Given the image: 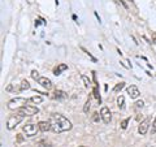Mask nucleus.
<instances>
[{
  "mask_svg": "<svg viewBox=\"0 0 156 147\" xmlns=\"http://www.w3.org/2000/svg\"><path fill=\"white\" fill-rule=\"evenodd\" d=\"M51 122V130L53 133H64L72 129V122L60 113H53L50 117Z\"/></svg>",
  "mask_w": 156,
  "mask_h": 147,
  "instance_id": "obj_1",
  "label": "nucleus"
},
{
  "mask_svg": "<svg viewBox=\"0 0 156 147\" xmlns=\"http://www.w3.org/2000/svg\"><path fill=\"white\" fill-rule=\"evenodd\" d=\"M23 117H25V115H22L21 112H17V113H14V115H11L7 120V129L13 130L20 122L23 120Z\"/></svg>",
  "mask_w": 156,
  "mask_h": 147,
  "instance_id": "obj_2",
  "label": "nucleus"
},
{
  "mask_svg": "<svg viewBox=\"0 0 156 147\" xmlns=\"http://www.w3.org/2000/svg\"><path fill=\"white\" fill-rule=\"evenodd\" d=\"M27 102H30V99H26V98H20V96L14 98V99L8 102V108L12 109V111H14V109L18 111L20 108H22L23 106H26Z\"/></svg>",
  "mask_w": 156,
  "mask_h": 147,
  "instance_id": "obj_3",
  "label": "nucleus"
},
{
  "mask_svg": "<svg viewBox=\"0 0 156 147\" xmlns=\"http://www.w3.org/2000/svg\"><path fill=\"white\" fill-rule=\"evenodd\" d=\"M18 112H21L22 115H25V116H34V115H38L39 113V109H38V107L35 106H23L22 108H20Z\"/></svg>",
  "mask_w": 156,
  "mask_h": 147,
  "instance_id": "obj_4",
  "label": "nucleus"
},
{
  "mask_svg": "<svg viewBox=\"0 0 156 147\" xmlns=\"http://www.w3.org/2000/svg\"><path fill=\"white\" fill-rule=\"evenodd\" d=\"M23 133H25L27 137H33V135H35L38 133V130H39V126L35 125V124H26V125H23Z\"/></svg>",
  "mask_w": 156,
  "mask_h": 147,
  "instance_id": "obj_5",
  "label": "nucleus"
},
{
  "mask_svg": "<svg viewBox=\"0 0 156 147\" xmlns=\"http://www.w3.org/2000/svg\"><path fill=\"white\" fill-rule=\"evenodd\" d=\"M100 116H101V120H103L104 124H109L111 120H112V113L108 107H101L100 109Z\"/></svg>",
  "mask_w": 156,
  "mask_h": 147,
  "instance_id": "obj_6",
  "label": "nucleus"
},
{
  "mask_svg": "<svg viewBox=\"0 0 156 147\" xmlns=\"http://www.w3.org/2000/svg\"><path fill=\"white\" fill-rule=\"evenodd\" d=\"M148 128H150V119H144L142 122H140V125L138 126V133H139L140 135L147 134Z\"/></svg>",
  "mask_w": 156,
  "mask_h": 147,
  "instance_id": "obj_7",
  "label": "nucleus"
},
{
  "mask_svg": "<svg viewBox=\"0 0 156 147\" xmlns=\"http://www.w3.org/2000/svg\"><path fill=\"white\" fill-rule=\"evenodd\" d=\"M126 91H128V94L131 99H136V98H139V95H140V91L135 85H130L128 89H126Z\"/></svg>",
  "mask_w": 156,
  "mask_h": 147,
  "instance_id": "obj_8",
  "label": "nucleus"
},
{
  "mask_svg": "<svg viewBox=\"0 0 156 147\" xmlns=\"http://www.w3.org/2000/svg\"><path fill=\"white\" fill-rule=\"evenodd\" d=\"M39 85H41L42 87H44L46 90H50V89H52V82H51V80L50 78H47V77H41L39 80L37 81Z\"/></svg>",
  "mask_w": 156,
  "mask_h": 147,
  "instance_id": "obj_9",
  "label": "nucleus"
},
{
  "mask_svg": "<svg viewBox=\"0 0 156 147\" xmlns=\"http://www.w3.org/2000/svg\"><path fill=\"white\" fill-rule=\"evenodd\" d=\"M38 126H39V130L43 131V133H47L48 130H51V122H50V120H48V121H41L38 124Z\"/></svg>",
  "mask_w": 156,
  "mask_h": 147,
  "instance_id": "obj_10",
  "label": "nucleus"
},
{
  "mask_svg": "<svg viewBox=\"0 0 156 147\" xmlns=\"http://www.w3.org/2000/svg\"><path fill=\"white\" fill-rule=\"evenodd\" d=\"M68 69V65L66 64H60L57 68H55V70H53V74L55 76H58V74H61V72H64Z\"/></svg>",
  "mask_w": 156,
  "mask_h": 147,
  "instance_id": "obj_11",
  "label": "nucleus"
},
{
  "mask_svg": "<svg viewBox=\"0 0 156 147\" xmlns=\"http://www.w3.org/2000/svg\"><path fill=\"white\" fill-rule=\"evenodd\" d=\"M30 89V83H29L26 80H23L21 83H20V91H25Z\"/></svg>",
  "mask_w": 156,
  "mask_h": 147,
  "instance_id": "obj_12",
  "label": "nucleus"
},
{
  "mask_svg": "<svg viewBox=\"0 0 156 147\" xmlns=\"http://www.w3.org/2000/svg\"><path fill=\"white\" fill-rule=\"evenodd\" d=\"M117 106H119L120 109H124L125 108V98L122 95H120L117 98Z\"/></svg>",
  "mask_w": 156,
  "mask_h": 147,
  "instance_id": "obj_13",
  "label": "nucleus"
},
{
  "mask_svg": "<svg viewBox=\"0 0 156 147\" xmlns=\"http://www.w3.org/2000/svg\"><path fill=\"white\" fill-rule=\"evenodd\" d=\"M30 102L34 103V104H41V103L43 102V98L39 96V95H34V96L30 98Z\"/></svg>",
  "mask_w": 156,
  "mask_h": 147,
  "instance_id": "obj_14",
  "label": "nucleus"
},
{
  "mask_svg": "<svg viewBox=\"0 0 156 147\" xmlns=\"http://www.w3.org/2000/svg\"><path fill=\"white\" fill-rule=\"evenodd\" d=\"M55 98H56V99H65L66 94L64 91H61V90H56L55 91Z\"/></svg>",
  "mask_w": 156,
  "mask_h": 147,
  "instance_id": "obj_15",
  "label": "nucleus"
},
{
  "mask_svg": "<svg viewBox=\"0 0 156 147\" xmlns=\"http://www.w3.org/2000/svg\"><path fill=\"white\" fill-rule=\"evenodd\" d=\"M125 87V83L124 82H120V83H117V85L113 87V92H119V91H121Z\"/></svg>",
  "mask_w": 156,
  "mask_h": 147,
  "instance_id": "obj_16",
  "label": "nucleus"
},
{
  "mask_svg": "<svg viewBox=\"0 0 156 147\" xmlns=\"http://www.w3.org/2000/svg\"><path fill=\"white\" fill-rule=\"evenodd\" d=\"M37 147H51V145H50V142H47V141H41L37 143Z\"/></svg>",
  "mask_w": 156,
  "mask_h": 147,
  "instance_id": "obj_17",
  "label": "nucleus"
},
{
  "mask_svg": "<svg viewBox=\"0 0 156 147\" xmlns=\"http://www.w3.org/2000/svg\"><path fill=\"white\" fill-rule=\"evenodd\" d=\"M90 106H91L90 100H87V102L85 103V106H83V112H85V113H89V111H90Z\"/></svg>",
  "mask_w": 156,
  "mask_h": 147,
  "instance_id": "obj_18",
  "label": "nucleus"
},
{
  "mask_svg": "<svg viewBox=\"0 0 156 147\" xmlns=\"http://www.w3.org/2000/svg\"><path fill=\"white\" fill-rule=\"evenodd\" d=\"M31 77H33L35 81H38L39 78H41V76H39V72H38V70H33V72H31Z\"/></svg>",
  "mask_w": 156,
  "mask_h": 147,
  "instance_id": "obj_19",
  "label": "nucleus"
},
{
  "mask_svg": "<svg viewBox=\"0 0 156 147\" xmlns=\"http://www.w3.org/2000/svg\"><path fill=\"white\" fill-rule=\"evenodd\" d=\"M94 96H95L96 99H98V102L100 103V100H101V99H100V95H99V90H98V87H96V86L94 87Z\"/></svg>",
  "mask_w": 156,
  "mask_h": 147,
  "instance_id": "obj_20",
  "label": "nucleus"
},
{
  "mask_svg": "<svg viewBox=\"0 0 156 147\" xmlns=\"http://www.w3.org/2000/svg\"><path fill=\"white\" fill-rule=\"evenodd\" d=\"M156 133V117L152 122V125H151V134H155Z\"/></svg>",
  "mask_w": 156,
  "mask_h": 147,
  "instance_id": "obj_21",
  "label": "nucleus"
},
{
  "mask_svg": "<svg viewBox=\"0 0 156 147\" xmlns=\"http://www.w3.org/2000/svg\"><path fill=\"white\" fill-rule=\"evenodd\" d=\"M129 121H130V119H125L122 122H121V128H122V129H126V128H128Z\"/></svg>",
  "mask_w": 156,
  "mask_h": 147,
  "instance_id": "obj_22",
  "label": "nucleus"
},
{
  "mask_svg": "<svg viewBox=\"0 0 156 147\" xmlns=\"http://www.w3.org/2000/svg\"><path fill=\"white\" fill-rule=\"evenodd\" d=\"M82 80H83L85 86H86V87H89V86H90V80H89V78H87L86 76H82Z\"/></svg>",
  "mask_w": 156,
  "mask_h": 147,
  "instance_id": "obj_23",
  "label": "nucleus"
},
{
  "mask_svg": "<svg viewBox=\"0 0 156 147\" xmlns=\"http://www.w3.org/2000/svg\"><path fill=\"white\" fill-rule=\"evenodd\" d=\"M99 119H101V116H100V113H94V116H92V120L94 121H99Z\"/></svg>",
  "mask_w": 156,
  "mask_h": 147,
  "instance_id": "obj_24",
  "label": "nucleus"
},
{
  "mask_svg": "<svg viewBox=\"0 0 156 147\" xmlns=\"http://www.w3.org/2000/svg\"><path fill=\"white\" fill-rule=\"evenodd\" d=\"M135 106L138 107V108H142V107L144 106V102H143V100H138V102L135 103Z\"/></svg>",
  "mask_w": 156,
  "mask_h": 147,
  "instance_id": "obj_25",
  "label": "nucleus"
},
{
  "mask_svg": "<svg viewBox=\"0 0 156 147\" xmlns=\"http://www.w3.org/2000/svg\"><path fill=\"white\" fill-rule=\"evenodd\" d=\"M22 141H23V137H22V134H18V135H17V142L20 143V142H22Z\"/></svg>",
  "mask_w": 156,
  "mask_h": 147,
  "instance_id": "obj_26",
  "label": "nucleus"
},
{
  "mask_svg": "<svg viewBox=\"0 0 156 147\" xmlns=\"http://www.w3.org/2000/svg\"><path fill=\"white\" fill-rule=\"evenodd\" d=\"M80 147H86V146H80Z\"/></svg>",
  "mask_w": 156,
  "mask_h": 147,
  "instance_id": "obj_27",
  "label": "nucleus"
}]
</instances>
